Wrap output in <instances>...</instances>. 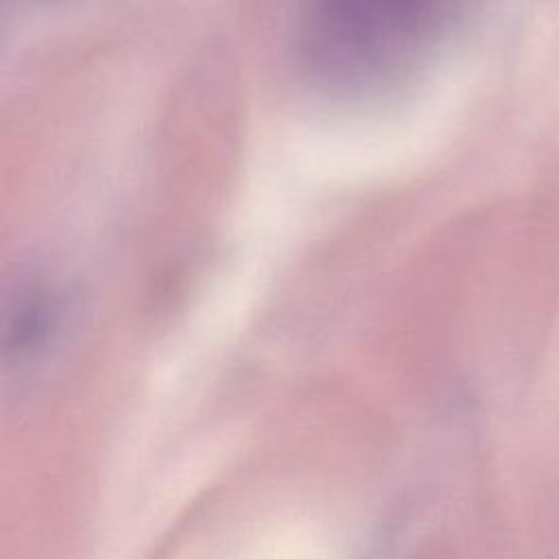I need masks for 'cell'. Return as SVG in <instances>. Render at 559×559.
<instances>
[{"mask_svg":"<svg viewBox=\"0 0 559 559\" xmlns=\"http://www.w3.org/2000/svg\"><path fill=\"white\" fill-rule=\"evenodd\" d=\"M443 0H308L306 59L336 81L371 79L402 61L435 26Z\"/></svg>","mask_w":559,"mask_h":559,"instance_id":"6da1fadb","label":"cell"},{"mask_svg":"<svg viewBox=\"0 0 559 559\" xmlns=\"http://www.w3.org/2000/svg\"><path fill=\"white\" fill-rule=\"evenodd\" d=\"M55 319H57V306L50 299V295H44V293L28 295L9 314L2 330L0 347L13 356L31 354L33 349L41 347L44 341L50 336L55 328Z\"/></svg>","mask_w":559,"mask_h":559,"instance_id":"7a4b0ae2","label":"cell"}]
</instances>
